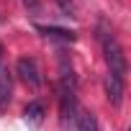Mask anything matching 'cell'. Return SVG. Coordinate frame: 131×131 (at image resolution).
I'll return each instance as SVG.
<instances>
[{"label":"cell","instance_id":"5b68a950","mask_svg":"<svg viewBox=\"0 0 131 131\" xmlns=\"http://www.w3.org/2000/svg\"><path fill=\"white\" fill-rule=\"evenodd\" d=\"M36 31H39L41 36L54 39V41H62V44H72V41L77 39L75 31H70V28H59V26H36Z\"/></svg>","mask_w":131,"mask_h":131},{"label":"cell","instance_id":"6da1fadb","mask_svg":"<svg viewBox=\"0 0 131 131\" xmlns=\"http://www.w3.org/2000/svg\"><path fill=\"white\" fill-rule=\"evenodd\" d=\"M98 39H100V49H103V57H105V64H108V72L126 80V54H123L118 39L111 31H105L103 26L98 28Z\"/></svg>","mask_w":131,"mask_h":131},{"label":"cell","instance_id":"ba28073f","mask_svg":"<svg viewBox=\"0 0 131 131\" xmlns=\"http://www.w3.org/2000/svg\"><path fill=\"white\" fill-rule=\"evenodd\" d=\"M57 3H59V8L64 10V16H75V13H72V0H57Z\"/></svg>","mask_w":131,"mask_h":131},{"label":"cell","instance_id":"3957f363","mask_svg":"<svg viewBox=\"0 0 131 131\" xmlns=\"http://www.w3.org/2000/svg\"><path fill=\"white\" fill-rule=\"evenodd\" d=\"M10 95H13V80H10V72L3 62V44H0V113L8 108Z\"/></svg>","mask_w":131,"mask_h":131},{"label":"cell","instance_id":"52a82bcc","mask_svg":"<svg viewBox=\"0 0 131 131\" xmlns=\"http://www.w3.org/2000/svg\"><path fill=\"white\" fill-rule=\"evenodd\" d=\"M23 116H26V121H31V123H41V118H44V105H41V103H28L26 111H23Z\"/></svg>","mask_w":131,"mask_h":131},{"label":"cell","instance_id":"277c9868","mask_svg":"<svg viewBox=\"0 0 131 131\" xmlns=\"http://www.w3.org/2000/svg\"><path fill=\"white\" fill-rule=\"evenodd\" d=\"M123 88H126V80H123V77H118V75H113V72L105 75V95H108L111 105L118 108V105L123 103Z\"/></svg>","mask_w":131,"mask_h":131},{"label":"cell","instance_id":"7a4b0ae2","mask_svg":"<svg viewBox=\"0 0 131 131\" xmlns=\"http://www.w3.org/2000/svg\"><path fill=\"white\" fill-rule=\"evenodd\" d=\"M16 75H18L26 85H31V88H39V85L44 82L41 70H39V62H36L34 57H21V59L16 62Z\"/></svg>","mask_w":131,"mask_h":131},{"label":"cell","instance_id":"8992f818","mask_svg":"<svg viewBox=\"0 0 131 131\" xmlns=\"http://www.w3.org/2000/svg\"><path fill=\"white\" fill-rule=\"evenodd\" d=\"M75 128H77V131H100V128H98L95 113L80 111V108H77V113H75Z\"/></svg>","mask_w":131,"mask_h":131}]
</instances>
